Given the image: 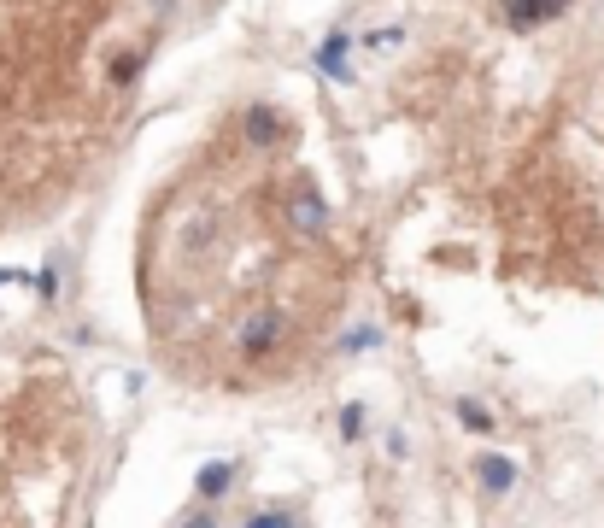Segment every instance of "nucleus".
I'll return each mask as SVG.
<instances>
[{
    "label": "nucleus",
    "instance_id": "1",
    "mask_svg": "<svg viewBox=\"0 0 604 528\" xmlns=\"http://www.w3.org/2000/svg\"><path fill=\"white\" fill-rule=\"evenodd\" d=\"M282 329H288V317H282V311H247V323H241V352H247V358H264V352L276 347V341H282Z\"/></svg>",
    "mask_w": 604,
    "mask_h": 528
},
{
    "label": "nucleus",
    "instance_id": "2",
    "mask_svg": "<svg viewBox=\"0 0 604 528\" xmlns=\"http://www.w3.org/2000/svg\"><path fill=\"white\" fill-rule=\"evenodd\" d=\"M346 53H352V36L346 30H329L317 53H311V65H317V77H329V83H352V65H346Z\"/></svg>",
    "mask_w": 604,
    "mask_h": 528
},
{
    "label": "nucleus",
    "instance_id": "3",
    "mask_svg": "<svg viewBox=\"0 0 604 528\" xmlns=\"http://www.w3.org/2000/svg\"><path fill=\"white\" fill-rule=\"evenodd\" d=\"M475 482H481L487 499H505V493L517 487V464H511L505 452H481V458H475Z\"/></svg>",
    "mask_w": 604,
    "mask_h": 528
},
{
    "label": "nucleus",
    "instance_id": "4",
    "mask_svg": "<svg viewBox=\"0 0 604 528\" xmlns=\"http://www.w3.org/2000/svg\"><path fill=\"white\" fill-rule=\"evenodd\" d=\"M288 223H294V235H323V229H329L323 194H317V188H300V194L288 200Z\"/></svg>",
    "mask_w": 604,
    "mask_h": 528
},
{
    "label": "nucleus",
    "instance_id": "5",
    "mask_svg": "<svg viewBox=\"0 0 604 528\" xmlns=\"http://www.w3.org/2000/svg\"><path fill=\"white\" fill-rule=\"evenodd\" d=\"M241 135H247L253 147H270V141L282 135V112H276V106H247V112H241Z\"/></svg>",
    "mask_w": 604,
    "mask_h": 528
},
{
    "label": "nucleus",
    "instance_id": "6",
    "mask_svg": "<svg viewBox=\"0 0 604 528\" xmlns=\"http://www.w3.org/2000/svg\"><path fill=\"white\" fill-rule=\"evenodd\" d=\"M229 487H235V464H229V458H212V464H200V476H194V493H200L206 505H212V499H223Z\"/></svg>",
    "mask_w": 604,
    "mask_h": 528
},
{
    "label": "nucleus",
    "instance_id": "7",
    "mask_svg": "<svg viewBox=\"0 0 604 528\" xmlns=\"http://www.w3.org/2000/svg\"><path fill=\"white\" fill-rule=\"evenodd\" d=\"M569 0H505V18L517 24V30H534L540 18H558Z\"/></svg>",
    "mask_w": 604,
    "mask_h": 528
},
{
    "label": "nucleus",
    "instance_id": "8",
    "mask_svg": "<svg viewBox=\"0 0 604 528\" xmlns=\"http://www.w3.org/2000/svg\"><path fill=\"white\" fill-rule=\"evenodd\" d=\"M458 423H464L470 435H487V429H493V417L481 411V399H458Z\"/></svg>",
    "mask_w": 604,
    "mask_h": 528
},
{
    "label": "nucleus",
    "instance_id": "9",
    "mask_svg": "<svg viewBox=\"0 0 604 528\" xmlns=\"http://www.w3.org/2000/svg\"><path fill=\"white\" fill-rule=\"evenodd\" d=\"M370 347H382V329H376V323H358V329H346L341 352H370Z\"/></svg>",
    "mask_w": 604,
    "mask_h": 528
},
{
    "label": "nucleus",
    "instance_id": "10",
    "mask_svg": "<svg viewBox=\"0 0 604 528\" xmlns=\"http://www.w3.org/2000/svg\"><path fill=\"white\" fill-rule=\"evenodd\" d=\"M241 528H300V523H294V511H288V505H270V511H253Z\"/></svg>",
    "mask_w": 604,
    "mask_h": 528
},
{
    "label": "nucleus",
    "instance_id": "11",
    "mask_svg": "<svg viewBox=\"0 0 604 528\" xmlns=\"http://www.w3.org/2000/svg\"><path fill=\"white\" fill-rule=\"evenodd\" d=\"M341 435L346 440L364 435V405H358V399H352V405H341Z\"/></svg>",
    "mask_w": 604,
    "mask_h": 528
},
{
    "label": "nucleus",
    "instance_id": "12",
    "mask_svg": "<svg viewBox=\"0 0 604 528\" xmlns=\"http://www.w3.org/2000/svg\"><path fill=\"white\" fill-rule=\"evenodd\" d=\"M176 528H223V523L212 517V505H200V511H188V517H182Z\"/></svg>",
    "mask_w": 604,
    "mask_h": 528
},
{
    "label": "nucleus",
    "instance_id": "13",
    "mask_svg": "<svg viewBox=\"0 0 604 528\" xmlns=\"http://www.w3.org/2000/svg\"><path fill=\"white\" fill-rule=\"evenodd\" d=\"M388 458H411V440H405V429H388Z\"/></svg>",
    "mask_w": 604,
    "mask_h": 528
}]
</instances>
